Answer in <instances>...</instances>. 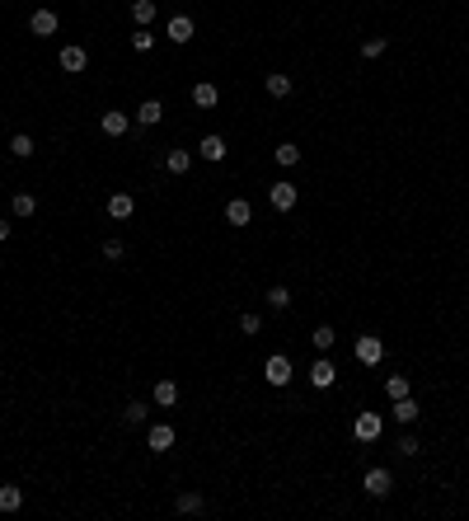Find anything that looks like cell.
Here are the masks:
<instances>
[{"label": "cell", "mask_w": 469, "mask_h": 521, "mask_svg": "<svg viewBox=\"0 0 469 521\" xmlns=\"http://www.w3.org/2000/svg\"><path fill=\"white\" fill-rule=\"evenodd\" d=\"M263 376H268V386H272V390L291 386V357H282V352H272L268 362H263Z\"/></svg>", "instance_id": "obj_1"}, {"label": "cell", "mask_w": 469, "mask_h": 521, "mask_svg": "<svg viewBox=\"0 0 469 521\" xmlns=\"http://www.w3.org/2000/svg\"><path fill=\"white\" fill-rule=\"evenodd\" d=\"M192 33H197V24H192L188 14H174V19L165 24V38H169V43H179V47L192 43Z\"/></svg>", "instance_id": "obj_2"}, {"label": "cell", "mask_w": 469, "mask_h": 521, "mask_svg": "<svg viewBox=\"0 0 469 521\" xmlns=\"http://www.w3.org/2000/svg\"><path fill=\"white\" fill-rule=\"evenodd\" d=\"M56 61H61V71H71V76H80V71L90 66V52H85V47H80V43H71V47H61V57H56Z\"/></svg>", "instance_id": "obj_3"}, {"label": "cell", "mask_w": 469, "mask_h": 521, "mask_svg": "<svg viewBox=\"0 0 469 521\" xmlns=\"http://www.w3.org/2000/svg\"><path fill=\"white\" fill-rule=\"evenodd\" d=\"M296 197H301V193H296V183H287V179L268 188V202L277 207V212H291V207H296Z\"/></svg>", "instance_id": "obj_4"}, {"label": "cell", "mask_w": 469, "mask_h": 521, "mask_svg": "<svg viewBox=\"0 0 469 521\" xmlns=\"http://www.w3.org/2000/svg\"><path fill=\"white\" fill-rule=\"evenodd\" d=\"M380 428H385V418L380 413H357V423H352V432H357V442H376Z\"/></svg>", "instance_id": "obj_5"}, {"label": "cell", "mask_w": 469, "mask_h": 521, "mask_svg": "<svg viewBox=\"0 0 469 521\" xmlns=\"http://www.w3.org/2000/svg\"><path fill=\"white\" fill-rule=\"evenodd\" d=\"M99 127H103V136H127L132 132V118H127L123 108H108V113L99 118Z\"/></svg>", "instance_id": "obj_6"}, {"label": "cell", "mask_w": 469, "mask_h": 521, "mask_svg": "<svg viewBox=\"0 0 469 521\" xmlns=\"http://www.w3.org/2000/svg\"><path fill=\"white\" fill-rule=\"evenodd\" d=\"M380 357H385V343L376 339V334H361L357 339V362H366V366H376Z\"/></svg>", "instance_id": "obj_7"}, {"label": "cell", "mask_w": 469, "mask_h": 521, "mask_svg": "<svg viewBox=\"0 0 469 521\" xmlns=\"http://www.w3.org/2000/svg\"><path fill=\"white\" fill-rule=\"evenodd\" d=\"M390 488H394L390 470H366V493L371 498H390Z\"/></svg>", "instance_id": "obj_8"}, {"label": "cell", "mask_w": 469, "mask_h": 521, "mask_svg": "<svg viewBox=\"0 0 469 521\" xmlns=\"http://www.w3.org/2000/svg\"><path fill=\"white\" fill-rule=\"evenodd\" d=\"M197 155L202 160H207V165H221V160H225V136H202V141H197Z\"/></svg>", "instance_id": "obj_9"}, {"label": "cell", "mask_w": 469, "mask_h": 521, "mask_svg": "<svg viewBox=\"0 0 469 521\" xmlns=\"http://www.w3.org/2000/svg\"><path fill=\"white\" fill-rule=\"evenodd\" d=\"M394 418H399L403 428H413V423L423 418V404H418L413 395H403V399H394Z\"/></svg>", "instance_id": "obj_10"}, {"label": "cell", "mask_w": 469, "mask_h": 521, "mask_svg": "<svg viewBox=\"0 0 469 521\" xmlns=\"http://www.w3.org/2000/svg\"><path fill=\"white\" fill-rule=\"evenodd\" d=\"M29 29H34L38 38H52L56 29H61V19H56V10H34V19H29Z\"/></svg>", "instance_id": "obj_11"}, {"label": "cell", "mask_w": 469, "mask_h": 521, "mask_svg": "<svg viewBox=\"0 0 469 521\" xmlns=\"http://www.w3.org/2000/svg\"><path fill=\"white\" fill-rule=\"evenodd\" d=\"M225 221H230V226H249V221H254V207H249L244 197H230V202H225Z\"/></svg>", "instance_id": "obj_12"}, {"label": "cell", "mask_w": 469, "mask_h": 521, "mask_svg": "<svg viewBox=\"0 0 469 521\" xmlns=\"http://www.w3.org/2000/svg\"><path fill=\"white\" fill-rule=\"evenodd\" d=\"M145 446H150V451H169V446H174V428H169V423H155V428L145 432Z\"/></svg>", "instance_id": "obj_13"}, {"label": "cell", "mask_w": 469, "mask_h": 521, "mask_svg": "<svg viewBox=\"0 0 469 521\" xmlns=\"http://www.w3.org/2000/svg\"><path fill=\"white\" fill-rule=\"evenodd\" d=\"M132 212H136V197L132 193H113L108 197V216H113V221H127Z\"/></svg>", "instance_id": "obj_14"}, {"label": "cell", "mask_w": 469, "mask_h": 521, "mask_svg": "<svg viewBox=\"0 0 469 521\" xmlns=\"http://www.w3.org/2000/svg\"><path fill=\"white\" fill-rule=\"evenodd\" d=\"M216 99H221V90H216L212 80H197V85H192V103H197V108H216Z\"/></svg>", "instance_id": "obj_15"}, {"label": "cell", "mask_w": 469, "mask_h": 521, "mask_svg": "<svg viewBox=\"0 0 469 521\" xmlns=\"http://www.w3.org/2000/svg\"><path fill=\"white\" fill-rule=\"evenodd\" d=\"M334 381H338L334 362H314V366H310V386H314V390H329Z\"/></svg>", "instance_id": "obj_16"}, {"label": "cell", "mask_w": 469, "mask_h": 521, "mask_svg": "<svg viewBox=\"0 0 469 521\" xmlns=\"http://www.w3.org/2000/svg\"><path fill=\"white\" fill-rule=\"evenodd\" d=\"M160 118H165V103H160V99H145L141 108H136V123H141V127H155Z\"/></svg>", "instance_id": "obj_17"}, {"label": "cell", "mask_w": 469, "mask_h": 521, "mask_svg": "<svg viewBox=\"0 0 469 521\" xmlns=\"http://www.w3.org/2000/svg\"><path fill=\"white\" fill-rule=\"evenodd\" d=\"M150 399H155L160 408L179 404V386H174V381H155V390H150Z\"/></svg>", "instance_id": "obj_18"}, {"label": "cell", "mask_w": 469, "mask_h": 521, "mask_svg": "<svg viewBox=\"0 0 469 521\" xmlns=\"http://www.w3.org/2000/svg\"><path fill=\"white\" fill-rule=\"evenodd\" d=\"M263 90H268L272 99H287V94H291V76H282V71H272V76H263Z\"/></svg>", "instance_id": "obj_19"}, {"label": "cell", "mask_w": 469, "mask_h": 521, "mask_svg": "<svg viewBox=\"0 0 469 521\" xmlns=\"http://www.w3.org/2000/svg\"><path fill=\"white\" fill-rule=\"evenodd\" d=\"M165 170L169 174H188L192 170V150H169V155H165Z\"/></svg>", "instance_id": "obj_20"}, {"label": "cell", "mask_w": 469, "mask_h": 521, "mask_svg": "<svg viewBox=\"0 0 469 521\" xmlns=\"http://www.w3.org/2000/svg\"><path fill=\"white\" fill-rule=\"evenodd\" d=\"M19 507H24V488L0 484V512H19Z\"/></svg>", "instance_id": "obj_21"}, {"label": "cell", "mask_w": 469, "mask_h": 521, "mask_svg": "<svg viewBox=\"0 0 469 521\" xmlns=\"http://www.w3.org/2000/svg\"><path fill=\"white\" fill-rule=\"evenodd\" d=\"M10 155L14 160H29V155H34V136H29V132H14L10 136Z\"/></svg>", "instance_id": "obj_22"}, {"label": "cell", "mask_w": 469, "mask_h": 521, "mask_svg": "<svg viewBox=\"0 0 469 521\" xmlns=\"http://www.w3.org/2000/svg\"><path fill=\"white\" fill-rule=\"evenodd\" d=\"M272 160H277V165H287V170H291V165H301V146H296V141H282V146L272 150Z\"/></svg>", "instance_id": "obj_23"}, {"label": "cell", "mask_w": 469, "mask_h": 521, "mask_svg": "<svg viewBox=\"0 0 469 521\" xmlns=\"http://www.w3.org/2000/svg\"><path fill=\"white\" fill-rule=\"evenodd\" d=\"M155 14H160L155 0H136V5H132V19L141 24V29H145V24H155Z\"/></svg>", "instance_id": "obj_24"}, {"label": "cell", "mask_w": 469, "mask_h": 521, "mask_svg": "<svg viewBox=\"0 0 469 521\" xmlns=\"http://www.w3.org/2000/svg\"><path fill=\"white\" fill-rule=\"evenodd\" d=\"M174 507H179L183 517H192V512H202V493H192V488H183L179 498H174Z\"/></svg>", "instance_id": "obj_25"}, {"label": "cell", "mask_w": 469, "mask_h": 521, "mask_svg": "<svg viewBox=\"0 0 469 521\" xmlns=\"http://www.w3.org/2000/svg\"><path fill=\"white\" fill-rule=\"evenodd\" d=\"M10 212H14V216H34V212H38V197H34V193H14V197H10Z\"/></svg>", "instance_id": "obj_26"}, {"label": "cell", "mask_w": 469, "mask_h": 521, "mask_svg": "<svg viewBox=\"0 0 469 521\" xmlns=\"http://www.w3.org/2000/svg\"><path fill=\"white\" fill-rule=\"evenodd\" d=\"M310 343H314V348H319V352H329V348H334V343H338L334 324H319V329H314V334H310Z\"/></svg>", "instance_id": "obj_27"}, {"label": "cell", "mask_w": 469, "mask_h": 521, "mask_svg": "<svg viewBox=\"0 0 469 521\" xmlns=\"http://www.w3.org/2000/svg\"><path fill=\"white\" fill-rule=\"evenodd\" d=\"M150 418V404H145V399H132V404L123 408V423H145Z\"/></svg>", "instance_id": "obj_28"}, {"label": "cell", "mask_w": 469, "mask_h": 521, "mask_svg": "<svg viewBox=\"0 0 469 521\" xmlns=\"http://www.w3.org/2000/svg\"><path fill=\"white\" fill-rule=\"evenodd\" d=\"M385 395H390V399H403V395H413V386H408V376H390V381H385Z\"/></svg>", "instance_id": "obj_29"}, {"label": "cell", "mask_w": 469, "mask_h": 521, "mask_svg": "<svg viewBox=\"0 0 469 521\" xmlns=\"http://www.w3.org/2000/svg\"><path fill=\"white\" fill-rule=\"evenodd\" d=\"M385 47H390V38H366L361 43V57H385Z\"/></svg>", "instance_id": "obj_30"}, {"label": "cell", "mask_w": 469, "mask_h": 521, "mask_svg": "<svg viewBox=\"0 0 469 521\" xmlns=\"http://www.w3.org/2000/svg\"><path fill=\"white\" fill-rule=\"evenodd\" d=\"M132 47H136V52H150V47H155V33H150V29H136V33H132Z\"/></svg>", "instance_id": "obj_31"}, {"label": "cell", "mask_w": 469, "mask_h": 521, "mask_svg": "<svg viewBox=\"0 0 469 521\" xmlns=\"http://www.w3.org/2000/svg\"><path fill=\"white\" fill-rule=\"evenodd\" d=\"M268 306L272 310H287L291 306V292H287V287H272V292H268Z\"/></svg>", "instance_id": "obj_32"}, {"label": "cell", "mask_w": 469, "mask_h": 521, "mask_svg": "<svg viewBox=\"0 0 469 521\" xmlns=\"http://www.w3.org/2000/svg\"><path fill=\"white\" fill-rule=\"evenodd\" d=\"M103 259H113V263L127 259V244H123V239H103Z\"/></svg>", "instance_id": "obj_33"}, {"label": "cell", "mask_w": 469, "mask_h": 521, "mask_svg": "<svg viewBox=\"0 0 469 521\" xmlns=\"http://www.w3.org/2000/svg\"><path fill=\"white\" fill-rule=\"evenodd\" d=\"M394 451H399V455H418V451H423V446H418V437H413V432H403V437H399V446H394Z\"/></svg>", "instance_id": "obj_34"}, {"label": "cell", "mask_w": 469, "mask_h": 521, "mask_svg": "<svg viewBox=\"0 0 469 521\" xmlns=\"http://www.w3.org/2000/svg\"><path fill=\"white\" fill-rule=\"evenodd\" d=\"M258 329H263V319H258V315H239V334H258Z\"/></svg>", "instance_id": "obj_35"}, {"label": "cell", "mask_w": 469, "mask_h": 521, "mask_svg": "<svg viewBox=\"0 0 469 521\" xmlns=\"http://www.w3.org/2000/svg\"><path fill=\"white\" fill-rule=\"evenodd\" d=\"M0 239H10V221L5 216H0Z\"/></svg>", "instance_id": "obj_36"}]
</instances>
